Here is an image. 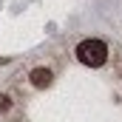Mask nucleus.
Here are the masks:
<instances>
[{
  "label": "nucleus",
  "mask_w": 122,
  "mask_h": 122,
  "mask_svg": "<svg viewBox=\"0 0 122 122\" xmlns=\"http://www.w3.org/2000/svg\"><path fill=\"white\" fill-rule=\"evenodd\" d=\"M77 57L82 65H91V68H99L102 62L108 60V46L102 40H82L77 46Z\"/></svg>",
  "instance_id": "nucleus-1"
},
{
  "label": "nucleus",
  "mask_w": 122,
  "mask_h": 122,
  "mask_svg": "<svg viewBox=\"0 0 122 122\" xmlns=\"http://www.w3.org/2000/svg\"><path fill=\"white\" fill-rule=\"evenodd\" d=\"M48 82H51V71L48 68H34L31 71V85L34 88H46Z\"/></svg>",
  "instance_id": "nucleus-2"
}]
</instances>
